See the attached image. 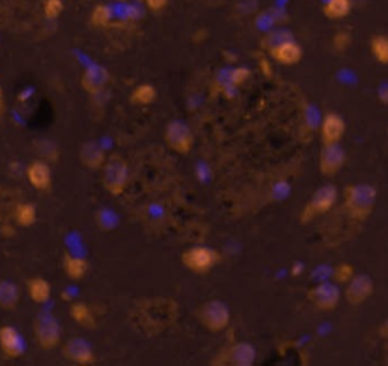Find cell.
I'll use <instances>...</instances> for the list:
<instances>
[{
    "instance_id": "cell-25",
    "label": "cell",
    "mask_w": 388,
    "mask_h": 366,
    "mask_svg": "<svg viewBox=\"0 0 388 366\" xmlns=\"http://www.w3.org/2000/svg\"><path fill=\"white\" fill-rule=\"evenodd\" d=\"M33 147H36V152L40 156V159L45 162H58L60 159V148L53 141L50 140H37L33 141Z\"/></svg>"
},
{
    "instance_id": "cell-17",
    "label": "cell",
    "mask_w": 388,
    "mask_h": 366,
    "mask_svg": "<svg viewBox=\"0 0 388 366\" xmlns=\"http://www.w3.org/2000/svg\"><path fill=\"white\" fill-rule=\"evenodd\" d=\"M345 132H346L345 120L335 112L326 113L323 121H322V129H320L323 144L340 143L341 138H343Z\"/></svg>"
},
{
    "instance_id": "cell-23",
    "label": "cell",
    "mask_w": 388,
    "mask_h": 366,
    "mask_svg": "<svg viewBox=\"0 0 388 366\" xmlns=\"http://www.w3.org/2000/svg\"><path fill=\"white\" fill-rule=\"evenodd\" d=\"M70 316L73 321L85 328L96 327V318L90 306L84 301H72L70 304Z\"/></svg>"
},
{
    "instance_id": "cell-9",
    "label": "cell",
    "mask_w": 388,
    "mask_h": 366,
    "mask_svg": "<svg viewBox=\"0 0 388 366\" xmlns=\"http://www.w3.org/2000/svg\"><path fill=\"white\" fill-rule=\"evenodd\" d=\"M63 356L72 363L76 365H95L96 363V354L90 342H87L84 338H72L65 342L63 347Z\"/></svg>"
},
{
    "instance_id": "cell-1",
    "label": "cell",
    "mask_w": 388,
    "mask_h": 366,
    "mask_svg": "<svg viewBox=\"0 0 388 366\" xmlns=\"http://www.w3.org/2000/svg\"><path fill=\"white\" fill-rule=\"evenodd\" d=\"M132 315L139 318L141 328H166L178 318V304L170 300H151L146 304H139Z\"/></svg>"
},
{
    "instance_id": "cell-16",
    "label": "cell",
    "mask_w": 388,
    "mask_h": 366,
    "mask_svg": "<svg viewBox=\"0 0 388 366\" xmlns=\"http://www.w3.org/2000/svg\"><path fill=\"white\" fill-rule=\"evenodd\" d=\"M270 55L273 56V60L282 65H294L301 62L303 52L301 45L291 38L275 45V48H271Z\"/></svg>"
},
{
    "instance_id": "cell-6",
    "label": "cell",
    "mask_w": 388,
    "mask_h": 366,
    "mask_svg": "<svg viewBox=\"0 0 388 366\" xmlns=\"http://www.w3.org/2000/svg\"><path fill=\"white\" fill-rule=\"evenodd\" d=\"M182 265L194 274H207L220 262L219 251L207 247V245H196L185 250L182 253Z\"/></svg>"
},
{
    "instance_id": "cell-24",
    "label": "cell",
    "mask_w": 388,
    "mask_h": 366,
    "mask_svg": "<svg viewBox=\"0 0 388 366\" xmlns=\"http://www.w3.org/2000/svg\"><path fill=\"white\" fill-rule=\"evenodd\" d=\"M14 218L20 227H25V228L32 227L37 223V218H38L36 204L28 203V201L18 203L14 209Z\"/></svg>"
},
{
    "instance_id": "cell-10",
    "label": "cell",
    "mask_w": 388,
    "mask_h": 366,
    "mask_svg": "<svg viewBox=\"0 0 388 366\" xmlns=\"http://www.w3.org/2000/svg\"><path fill=\"white\" fill-rule=\"evenodd\" d=\"M310 300L320 311H333L340 303L341 292L338 286L329 282H322L310 291Z\"/></svg>"
},
{
    "instance_id": "cell-2",
    "label": "cell",
    "mask_w": 388,
    "mask_h": 366,
    "mask_svg": "<svg viewBox=\"0 0 388 366\" xmlns=\"http://www.w3.org/2000/svg\"><path fill=\"white\" fill-rule=\"evenodd\" d=\"M376 199H378V189L370 183H357L352 185L345 192V204L349 215L355 220H366L372 214Z\"/></svg>"
},
{
    "instance_id": "cell-29",
    "label": "cell",
    "mask_w": 388,
    "mask_h": 366,
    "mask_svg": "<svg viewBox=\"0 0 388 366\" xmlns=\"http://www.w3.org/2000/svg\"><path fill=\"white\" fill-rule=\"evenodd\" d=\"M112 18V9L108 5H97L95 6L93 13H91V23L96 28L108 26Z\"/></svg>"
},
{
    "instance_id": "cell-12",
    "label": "cell",
    "mask_w": 388,
    "mask_h": 366,
    "mask_svg": "<svg viewBox=\"0 0 388 366\" xmlns=\"http://www.w3.org/2000/svg\"><path fill=\"white\" fill-rule=\"evenodd\" d=\"M338 199V191L334 185H325L320 187L311 197L310 203H308V208L305 211V215H322L329 212L334 208V204L337 203Z\"/></svg>"
},
{
    "instance_id": "cell-36",
    "label": "cell",
    "mask_w": 388,
    "mask_h": 366,
    "mask_svg": "<svg viewBox=\"0 0 388 366\" xmlns=\"http://www.w3.org/2000/svg\"><path fill=\"white\" fill-rule=\"evenodd\" d=\"M384 331H385V335L388 336V318L385 319V323H384Z\"/></svg>"
},
{
    "instance_id": "cell-13",
    "label": "cell",
    "mask_w": 388,
    "mask_h": 366,
    "mask_svg": "<svg viewBox=\"0 0 388 366\" xmlns=\"http://www.w3.org/2000/svg\"><path fill=\"white\" fill-rule=\"evenodd\" d=\"M0 351L8 359H18L25 353V342L13 326L0 327Z\"/></svg>"
},
{
    "instance_id": "cell-4",
    "label": "cell",
    "mask_w": 388,
    "mask_h": 366,
    "mask_svg": "<svg viewBox=\"0 0 388 366\" xmlns=\"http://www.w3.org/2000/svg\"><path fill=\"white\" fill-rule=\"evenodd\" d=\"M198 321L211 333H220L231 323V311L222 300L205 301L196 312Z\"/></svg>"
},
{
    "instance_id": "cell-3",
    "label": "cell",
    "mask_w": 388,
    "mask_h": 366,
    "mask_svg": "<svg viewBox=\"0 0 388 366\" xmlns=\"http://www.w3.org/2000/svg\"><path fill=\"white\" fill-rule=\"evenodd\" d=\"M129 167L120 155H112L107 159L102 170V185L114 197H119L128 187Z\"/></svg>"
},
{
    "instance_id": "cell-35",
    "label": "cell",
    "mask_w": 388,
    "mask_h": 366,
    "mask_svg": "<svg viewBox=\"0 0 388 366\" xmlns=\"http://www.w3.org/2000/svg\"><path fill=\"white\" fill-rule=\"evenodd\" d=\"M4 113H5V100H4V91H2V87H0V121H2Z\"/></svg>"
},
{
    "instance_id": "cell-32",
    "label": "cell",
    "mask_w": 388,
    "mask_h": 366,
    "mask_svg": "<svg viewBox=\"0 0 388 366\" xmlns=\"http://www.w3.org/2000/svg\"><path fill=\"white\" fill-rule=\"evenodd\" d=\"M250 72L247 70V68H243V67H239V68H235V70L231 73L230 76V82L231 85L234 87H238V85H242L243 82H246V79L249 77Z\"/></svg>"
},
{
    "instance_id": "cell-19",
    "label": "cell",
    "mask_w": 388,
    "mask_h": 366,
    "mask_svg": "<svg viewBox=\"0 0 388 366\" xmlns=\"http://www.w3.org/2000/svg\"><path fill=\"white\" fill-rule=\"evenodd\" d=\"M225 359L234 366H252L257 360V350L249 342H237L226 351Z\"/></svg>"
},
{
    "instance_id": "cell-22",
    "label": "cell",
    "mask_w": 388,
    "mask_h": 366,
    "mask_svg": "<svg viewBox=\"0 0 388 366\" xmlns=\"http://www.w3.org/2000/svg\"><path fill=\"white\" fill-rule=\"evenodd\" d=\"M20 303V289L9 280H0V309L14 311Z\"/></svg>"
},
{
    "instance_id": "cell-18",
    "label": "cell",
    "mask_w": 388,
    "mask_h": 366,
    "mask_svg": "<svg viewBox=\"0 0 388 366\" xmlns=\"http://www.w3.org/2000/svg\"><path fill=\"white\" fill-rule=\"evenodd\" d=\"M109 73L100 65H91L81 77V85L88 94H97L107 87Z\"/></svg>"
},
{
    "instance_id": "cell-5",
    "label": "cell",
    "mask_w": 388,
    "mask_h": 366,
    "mask_svg": "<svg viewBox=\"0 0 388 366\" xmlns=\"http://www.w3.org/2000/svg\"><path fill=\"white\" fill-rule=\"evenodd\" d=\"M33 335L41 350H53L60 345L63 330L60 321L49 311H43L33 319Z\"/></svg>"
},
{
    "instance_id": "cell-28",
    "label": "cell",
    "mask_w": 388,
    "mask_h": 366,
    "mask_svg": "<svg viewBox=\"0 0 388 366\" xmlns=\"http://www.w3.org/2000/svg\"><path fill=\"white\" fill-rule=\"evenodd\" d=\"M370 50L373 58L379 64L388 65V37L387 35H374L370 41Z\"/></svg>"
},
{
    "instance_id": "cell-27",
    "label": "cell",
    "mask_w": 388,
    "mask_h": 366,
    "mask_svg": "<svg viewBox=\"0 0 388 366\" xmlns=\"http://www.w3.org/2000/svg\"><path fill=\"white\" fill-rule=\"evenodd\" d=\"M352 9L350 0H328L325 4V16L330 20H340L349 16Z\"/></svg>"
},
{
    "instance_id": "cell-34",
    "label": "cell",
    "mask_w": 388,
    "mask_h": 366,
    "mask_svg": "<svg viewBox=\"0 0 388 366\" xmlns=\"http://www.w3.org/2000/svg\"><path fill=\"white\" fill-rule=\"evenodd\" d=\"M168 4V0H146V5L153 13H159V11H163Z\"/></svg>"
},
{
    "instance_id": "cell-14",
    "label": "cell",
    "mask_w": 388,
    "mask_h": 366,
    "mask_svg": "<svg viewBox=\"0 0 388 366\" xmlns=\"http://www.w3.org/2000/svg\"><path fill=\"white\" fill-rule=\"evenodd\" d=\"M26 177L31 183V187L37 191L45 192L52 188V170L49 162L43 161V159H36L26 168Z\"/></svg>"
},
{
    "instance_id": "cell-11",
    "label": "cell",
    "mask_w": 388,
    "mask_h": 366,
    "mask_svg": "<svg viewBox=\"0 0 388 366\" xmlns=\"http://www.w3.org/2000/svg\"><path fill=\"white\" fill-rule=\"evenodd\" d=\"M373 294V280L367 274H355L345 289L346 300L350 306H360L370 299Z\"/></svg>"
},
{
    "instance_id": "cell-21",
    "label": "cell",
    "mask_w": 388,
    "mask_h": 366,
    "mask_svg": "<svg viewBox=\"0 0 388 366\" xmlns=\"http://www.w3.org/2000/svg\"><path fill=\"white\" fill-rule=\"evenodd\" d=\"M31 300L37 304H44L50 300L52 286L43 277H32L26 284Z\"/></svg>"
},
{
    "instance_id": "cell-31",
    "label": "cell",
    "mask_w": 388,
    "mask_h": 366,
    "mask_svg": "<svg viewBox=\"0 0 388 366\" xmlns=\"http://www.w3.org/2000/svg\"><path fill=\"white\" fill-rule=\"evenodd\" d=\"M287 40H291V35H290V32L287 30H278V32H273L271 35L267 38V45H269V49L271 48H275V45L284 43V41H287Z\"/></svg>"
},
{
    "instance_id": "cell-33",
    "label": "cell",
    "mask_w": 388,
    "mask_h": 366,
    "mask_svg": "<svg viewBox=\"0 0 388 366\" xmlns=\"http://www.w3.org/2000/svg\"><path fill=\"white\" fill-rule=\"evenodd\" d=\"M335 277L338 282H349L353 277V271L349 265H341L337 268Z\"/></svg>"
},
{
    "instance_id": "cell-30",
    "label": "cell",
    "mask_w": 388,
    "mask_h": 366,
    "mask_svg": "<svg viewBox=\"0 0 388 366\" xmlns=\"http://www.w3.org/2000/svg\"><path fill=\"white\" fill-rule=\"evenodd\" d=\"M43 11H44V16L48 17L49 20L58 18L63 11H64L63 0H45Z\"/></svg>"
},
{
    "instance_id": "cell-15",
    "label": "cell",
    "mask_w": 388,
    "mask_h": 366,
    "mask_svg": "<svg viewBox=\"0 0 388 366\" xmlns=\"http://www.w3.org/2000/svg\"><path fill=\"white\" fill-rule=\"evenodd\" d=\"M107 153L97 141H85L79 148V161L88 170H100L107 162Z\"/></svg>"
},
{
    "instance_id": "cell-7",
    "label": "cell",
    "mask_w": 388,
    "mask_h": 366,
    "mask_svg": "<svg viewBox=\"0 0 388 366\" xmlns=\"http://www.w3.org/2000/svg\"><path fill=\"white\" fill-rule=\"evenodd\" d=\"M164 141L175 153L188 155L194 147V135L184 120H172L164 129Z\"/></svg>"
},
{
    "instance_id": "cell-26",
    "label": "cell",
    "mask_w": 388,
    "mask_h": 366,
    "mask_svg": "<svg viewBox=\"0 0 388 366\" xmlns=\"http://www.w3.org/2000/svg\"><path fill=\"white\" fill-rule=\"evenodd\" d=\"M156 89L151 84H141L139 87H135L131 94V101L134 105H140V106H147L152 105V103L156 100Z\"/></svg>"
},
{
    "instance_id": "cell-20",
    "label": "cell",
    "mask_w": 388,
    "mask_h": 366,
    "mask_svg": "<svg viewBox=\"0 0 388 366\" xmlns=\"http://www.w3.org/2000/svg\"><path fill=\"white\" fill-rule=\"evenodd\" d=\"M63 268L68 279L73 282H81L87 276L90 264L87 262V259L81 256H73L70 253H65L63 259Z\"/></svg>"
},
{
    "instance_id": "cell-8",
    "label": "cell",
    "mask_w": 388,
    "mask_h": 366,
    "mask_svg": "<svg viewBox=\"0 0 388 366\" xmlns=\"http://www.w3.org/2000/svg\"><path fill=\"white\" fill-rule=\"evenodd\" d=\"M346 164V152L345 148L340 145V143L323 144L320 156H318V167H320V173L326 177H333L338 174L343 170Z\"/></svg>"
}]
</instances>
